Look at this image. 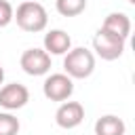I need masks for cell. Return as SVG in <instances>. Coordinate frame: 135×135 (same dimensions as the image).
Segmentation results:
<instances>
[{"mask_svg": "<svg viewBox=\"0 0 135 135\" xmlns=\"http://www.w3.org/2000/svg\"><path fill=\"white\" fill-rule=\"evenodd\" d=\"M13 19L17 21V25L23 32H30V34H38V32L46 30V25H49V13L36 0H23L17 6Z\"/></svg>", "mask_w": 135, "mask_h": 135, "instance_id": "6da1fadb", "label": "cell"}, {"mask_svg": "<svg viewBox=\"0 0 135 135\" xmlns=\"http://www.w3.org/2000/svg\"><path fill=\"white\" fill-rule=\"evenodd\" d=\"M63 70H65V76H70L72 80L89 78L95 72V55H93V51H89L84 46L70 49L63 55Z\"/></svg>", "mask_w": 135, "mask_h": 135, "instance_id": "7a4b0ae2", "label": "cell"}, {"mask_svg": "<svg viewBox=\"0 0 135 135\" xmlns=\"http://www.w3.org/2000/svg\"><path fill=\"white\" fill-rule=\"evenodd\" d=\"M124 44H127L124 40H120V38L103 32L101 27L93 36V51L103 61H116V59H120L122 53H124Z\"/></svg>", "mask_w": 135, "mask_h": 135, "instance_id": "3957f363", "label": "cell"}, {"mask_svg": "<svg viewBox=\"0 0 135 135\" xmlns=\"http://www.w3.org/2000/svg\"><path fill=\"white\" fill-rule=\"evenodd\" d=\"M19 65L27 76H44L51 70V55L44 49H25L21 53Z\"/></svg>", "mask_w": 135, "mask_h": 135, "instance_id": "277c9868", "label": "cell"}, {"mask_svg": "<svg viewBox=\"0 0 135 135\" xmlns=\"http://www.w3.org/2000/svg\"><path fill=\"white\" fill-rule=\"evenodd\" d=\"M42 93L49 101H68L74 93V80L65 74H51L42 82Z\"/></svg>", "mask_w": 135, "mask_h": 135, "instance_id": "5b68a950", "label": "cell"}, {"mask_svg": "<svg viewBox=\"0 0 135 135\" xmlns=\"http://www.w3.org/2000/svg\"><path fill=\"white\" fill-rule=\"evenodd\" d=\"M27 101H30V91L21 82H8L0 89V108H4L6 112L21 110Z\"/></svg>", "mask_w": 135, "mask_h": 135, "instance_id": "8992f818", "label": "cell"}, {"mask_svg": "<svg viewBox=\"0 0 135 135\" xmlns=\"http://www.w3.org/2000/svg\"><path fill=\"white\" fill-rule=\"evenodd\" d=\"M84 120V108L80 101H63L55 112V122L61 129H76Z\"/></svg>", "mask_w": 135, "mask_h": 135, "instance_id": "52a82bcc", "label": "cell"}, {"mask_svg": "<svg viewBox=\"0 0 135 135\" xmlns=\"http://www.w3.org/2000/svg\"><path fill=\"white\" fill-rule=\"evenodd\" d=\"M101 30L127 42V38H129V34H131V19H129L127 13H110V15L103 19Z\"/></svg>", "mask_w": 135, "mask_h": 135, "instance_id": "ba28073f", "label": "cell"}, {"mask_svg": "<svg viewBox=\"0 0 135 135\" xmlns=\"http://www.w3.org/2000/svg\"><path fill=\"white\" fill-rule=\"evenodd\" d=\"M42 44H44V51L49 55H65L72 49V38L63 30H49L44 34Z\"/></svg>", "mask_w": 135, "mask_h": 135, "instance_id": "9c48e42d", "label": "cell"}, {"mask_svg": "<svg viewBox=\"0 0 135 135\" xmlns=\"http://www.w3.org/2000/svg\"><path fill=\"white\" fill-rule=\"evenodd\" d=\"M127 124L116 114H105L95 122V135H124Z\"/></svg>", "mask_w": 135, "mask_h": 135, "instance_id": "30bf717a", "label": "cell"}, {"mask_svg": "<svg viewBox=\"0 0 135 135\" xmlns=\"http://www.w3.org/2000/svg\"><path fill=\"white\" fill-rule=\"evenodd\" d=\"M55 8L61 17H78L86 8V0H55Z\"/></svg>", "mask_w": 135, "mask_h": 135, "instance_id": "8fae6325", "label": "cell"}, {"mask_svg": "<svg viewBox=\"0 0 135 135\" xmlns=\"http://www.w3.org/2000/svg\"><path fill=\"white\" fill-rule=\"evenodd\" d=\"M21 129L19 118L11 112H0V135H17Z\"/></svg>", "mask_w": 135, "mask_h": 135, "instance_id": "7c38bea8", "label": "cell"}, {"mask_svg": "<svg viewBox=\"0 0 135 135\" xmlns=\"http://www.w3.org/2000/svg\"><path fill=\"white\" fill-rule=\"evenodd\" d=\"M13 15H15L13 4L6 2V0H0V27H6L13 21Z\"/></svg>", "mask_w": 135, "mask_h": 135, "instance_id": "4fadbf2b", "label": "cell"}, {"mask_svg": "<svg viewBox=\"0 0 135 135\" xmlns=\"http://www.w3.org/2000/svg\"><path fill=\"white\" fill-rule=\"evenodd\" d=\"M2 82H4V68L0 65V84H2Z\"/></svg>", "mask_w": 135, "mask_h": 135, "instance_id": "5bb4252c", "label": "cell"}, {"mask_svg": "<svg viewBox=\"0 0 135 135\" xmlns=\"http://www.w3.org/2000/svg\"><path fill=\"white\" fill-rule=\"evenodd\" d=\"M129 2H131V4H135V0H129Z\"/></svg>", "mask_w": 135, "mask_h": 135, "instance_id": "9a60e30c", "label": "cell"}]
</instances>
